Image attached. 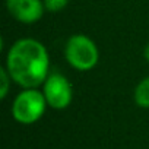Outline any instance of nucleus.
I'll return each mask as SVG.
<instances>
[{
  "label": "nucleus",
  "instance_id": "nucleus-1",
  "mask_svg": "<svg viewBox=\"0 0 149 149\" xmlns=\"http://www.w3.org/2000/svg\"><path fill=\"white\" fill-rule=\"evenodd\" d=\"M5 67L21 88H38L50 74L47 47L35 38H21L8 50Z\"/></svg>",
  "mask_w": 149,
  "mask_h": 149
},
{
  "label": "nucleus",
  "instance_id": "nucleus-2",
  "mask_svg": "<svg viewBox=\"0 0 149 149\" xmlns=\"http://www.w3.org/2000/svg\"><path fill=\"white\" fill-rule=\"evenodd\" d=\"M66 61L79 72L92 70L100 61V50L92 38L85 34H73L64 45Z\"/></svg>",
  "mask_w": 149,
  "mask_h": 149
},
{
  "label": "nucleus",
  "instance_id": "nucleus-3",
  "mask_svg": "<svg viewBox=\"0 0 149 149\" xmlns=\"http://www.w3.org/2000/svg\"><path fill=\"white\" fill-rule=\"evenodd\" d=\"M48 104L42 91L37 88H26L21 91L12 104V117L24 126H31L41 120Z\"/></svg>",
  "mask_w": 149,
  "mask_h": 149
},
{
  "label": "nucleus",
  "instance_id": "nucleus-4",
  "mask_svg": "<svg viewBox=\"0 0 149 149\" xmlns=\"http://www.w3.org/2000/svg\"><path fill=\"white\" fill-rule=\"evenodd\" d=\"M42 94L50 108L66 110L73 101V86L63 73L51 72L42 84Z\"/></svg>",
  "mask_w": 149,
  "mask_h": 149
},
{
  "label": "nucleus",
  "instance_id": "nucleus-5",
  "mask_svg": "<svg viewBox=\"0 0 149 149\" xmlns=\"http://www.w3.org/2000/svg\"><path fill=\"white\" fill-rule=\"evenodd\" d=\"M6 9L13 19L26 25L38 22L47 12L42 0H6Z\"/></svg>",
  "mask_w": 149,
  "mask_h": 149
},
{
  "label": "nucleus",
  "instance_id": "nucleus-6",
  "mask_svg": "<svg viewBox=\"0 0 149 149\" xmlns=\"http://www.w3.org/2000/svg\"><path fill=\"white\" fill-rule=\"evenodd\" d=\"M134 104L140 108L149 110V76L143 78L133 91Z\"/></svg>",
  "mask_w": 149,
  "mask_h": 149
},
{
  "label": "nucleus",
  "instance_id": "nucleus-7",
  "mask_svg": "<svg viewBox=\"0 0 149 149\" xmlns=\"http://www.w3.org/2000/svg\"><path fill=\"white\" fill-rule=\"evenodd\" d=\"M0 78H2V88H0V98L5 100L9 94V89H10V84L13 82L12 76L9 74L8 69L3 66L2 69H0Z\"/></svg>",
  "mask_w": 149,
  "mask_h": 149
},
{
  "label": "nucleus",
  "instance_id": "nucleus-8",
  "mask_svg": "<svg viewBox=\"0 0 149 149\" xmlns=\"http://www.w3.org/2000/svg\"><path fill=\"white\" fill-rule=\"evenodd\" d=\"M44 2V6H45V10L47 12H51V13H57V12H61L67 8L70 0H42Z\"/></svg>",
  "mask_w": 149,
  "mask_h": 149
},
{
  "label": "nucleus",
  "instance_id": "nucleus-9",
  "mask_svg": "<svg viewBox=\"0 0 149 149\" xmlns=\"http://www.w3.org/2000/svg\"><path fill=\"white\" fill-rule=\"evenodd\" d=\"M143 56H145L146 61L149 63V42L146 44V47H145V50H143Z\"/></svg>",
  "mask_w": 149,
  "mask_h": 149
}]
</instances>
